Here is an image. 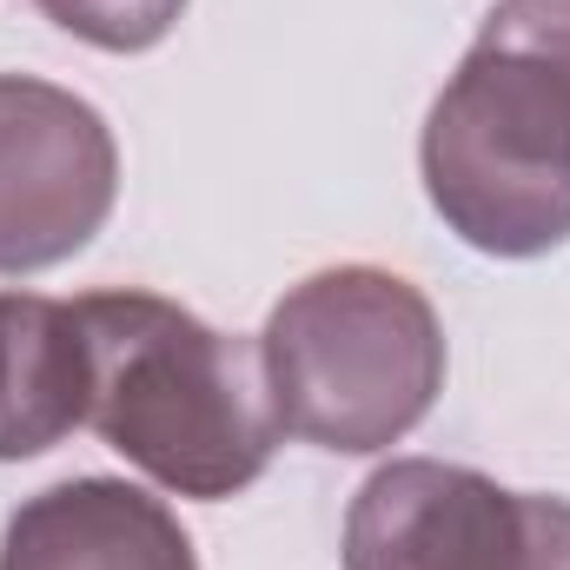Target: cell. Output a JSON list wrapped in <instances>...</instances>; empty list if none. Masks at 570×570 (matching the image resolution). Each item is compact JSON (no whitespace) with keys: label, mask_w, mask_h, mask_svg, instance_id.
Instances as JSON below:
<instances>
[{"label":"cell","mask_w":570,"mask_h":570,"mask_svg":"<svg viewBox=\"0 0 570 570\" xmlns=\"http://www.w3.org/2000/svg\"><path fill=\"white\" fill-rule=\"evenodd\" d=\"M0 570H199V551L153 491L127 478H67L7 518Z\"/></svg>","instance_id":"obj_6"},{"label":"cell","mask_w":570,"mask_h":570,"mask_svg":"<svg viewBox=\"0 0 570 570\" xmlns=\"http://www.w3.org/2000/svg\"><path fill=\"white\" fill-rule=\"evenodd\" d=\"M40 13L100 53H146L179 27L186 0H40Z\"/></svg>","instance_id":"obj_8"},{"label":"cell","mask_w":570,"mask_h":570,"mask_svg":"<svg viewBox=\"0 0 570 570\" xmlns=\"http://www.w3.org/2000/svg\"><path fill=\"white\" fill-rule=\"evenodd\" d=\"M94 352V412L100 431L134 471L173 498H239L266 478L279 451V405L259 338L213 332L199 312L114 285L73 298Z\"/></svg>","instance_id":"obj_2"},{"label":"cell","mask_w":570,"mask_h":570,"mask_svg":"<svg viewBox=\"0 0 570 570\" xmlns=\"http://www.w3.org/2000/svg\"><path fill=\"white\" fill-rule=\"evenodd\" d=\"M259 352L279 425L338 458L392 451L444 392V325L425 292L385 266H325L285 285Z\"/></svg>","instance_id":"obj_3"},{"label":"cell","mask_w":570,"mask_h":570,"mask_svg":"<svg viewBox=\"0 0 570 570\" xmlns=\"http://www.w3.org/2000/svg\"><path fill=\"white\" fill-rule=\"evenodd\" d=\"M431 213L491 259L570 239V0H504L419 134Z\"/></svg>","instance_id":"obj_1"},{"label":"cell","mask_w":570,"mask_h":570,"mask_svg":"<svg viewBox=\"0 0 570 570\" xmlns=\"http://www.w3.org/2000/svg\"><path fill=\"white\" fill-rule=\"evenodd\" d=\"M120 199V146L94 100L0 73V273H47L94 246Z\"/></svg>","instance_id":"obj_5"},{"label":"cell","mask_w":570,"mask_h":570,"mask_svg":"<svg viewBox=\"0 0 570 570\" xmlns=\"http://www.w3.org/2000/svg\"><path fill=\"white\" fill-rule=\"evenodd\" d=\"M94 412V352L73 298L0 292V464L40 458Z\"/></svg>","instance_id":"obj_7"},{"label":"cell","mask_w":570,"mask_h":570,"mask_svg":"<svg viewBox=\"0 0 570 570\" xmlns=\"http://www.w3.org/2000/svg\"><path fill=\"white\" fill-rule=\"evenodd\" d=\"M345 570H570V498L392 458L345 511Z\"/></svg>","instance_id":"obj_4"}]
</instances>
